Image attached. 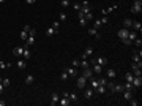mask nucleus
Here are the masks:
<instances>
[{"mask_svg": "<svg viewBox=\"0 0 142 106\" xmlns=\"http://www.w3.org/2000/svg\"><path fill=\"white\" fill-rule=\"evenodd\" d=\"M131 13H133V14H141L142 13V0H133Z\"/></svg>", "mask_w": 142, "mask_h": 106, "instance_id": "1", "label": "nucleus"}, {"mask_svg": "<svg viewBox=\"0 0 142 106\" xmlns=\"http://www.w3.org/2000/svg\"><path fill=\"white\" fill-rule=\"evenodd\" d=\"M76 84H77V87H79V89H85L87 87V79L84 78V76H77Z\"/></svg>", "mask_w": 142, "mask_h": 106, "instance_id": "2", "label": "nucleus"}, {"mask_svg": "<svg viewBox=\"0 0 142 106\" xmlns=\"http://www.w3.org/2000/svg\"><path fill=\"white\" fill-rule=\"evenodd\" d=\"M93 74H95V73H93V70L89 67V68H82V74H81V76H84L85 79H90Z\"/></svg>", "mask_w": 142, "mask_h": 106, "instance_id": "3", "label": "nucleus"}, {"mask_svg": "<svg viewBox=\"0 0 142 106\" xmlns=\"http://www.w3.org/2000/svg\"><path fill=\"white\" fill-rule=\"evenodd\" d=\"M59 105H60V106H70V105H71V100H70V97H68V95H63V97H60V100H59Z\"/></svg>", "mask_w": 142, "mask_h": 106, "instance_id": "4", "label": "nucleus"}, {"mask_svg": "<svg viewBox=\"0 0 142 106\" xmlns=\"http://www.w3.org/2000/svg\"><path fill=\"white\" fill-rule=\"evenodd\" d=\"M92 62H95V64H98V65H101V67H104V65L107 64V59L104 57V55H100V57H96V59H93Z\"/></svg>", "mask_w": 142, "mask_h": 106, "instance_id": "5", "label": "nucleus"}, {"mask_svg": "<svg viewBox=\"0 0 142 106\" xmlns=\"http://www.w3.org/2000/svg\"><path fill=\"white\" fill-rule=\"evenodd\" d=\"M128 33H130V29H125V27L120 29V30L117 32V35H118V38H120V40L122 38H128Z\"/></svg>", "mask_w": 142, "mask_h": 106, "instance_id": "6", "label": "nucleus"}, {"mask_svg": "<svg viewBox=\"0 0 142 106\" xmlns=\"http://www.w3.org/2000/svg\"><path fill=\"white\" fill-rule=\"evenodd\" d=\"M90 64L93 65L92 70H93L95 74H101V71H103V67H101V65H98V64H95V62H90Z\"/></svg>", "mask_w": 142, "mask_h": 106, "instance_id": "7", "label": "nucleus"}, {"mask_svg": "<svg viewBox=\"0 0 142 106\" xmlns=\"http://www.w3.org/2000/svg\"><path fill=\"white\" fill-rule=\"evenodd\" d=\"M59 100H60V95L57 94V92H54L52 95H51V105H59Z\"/></svg>", "mask_w": 142, "mask_h": 106, "instance_id": "8", "label": "nucleus"}, {"mask_svg": "<svg viewBox=\"0 0 142 106\" xmlns=\"http://www.w3.org/2000/svg\"><path fill=\"white\" fill-rule=\"evenodd\" d=\"M22 52H24L22 46H16V48L13 49V55H16V57H22Z\"/></svg>", "mask_w": 142, "mask_h": 106, "instance_id": "9", "label": "nucleus"}, {"mask_svg": "<svg viewBox=\"0 0 142 106\" xmlns=\"http://www.w3.org/2000/svg\"><path fill=\"white\" fill-rule=\"evenodd\" d=\"M131 68H133V74H134V76H142V70H141V67H137L136 64H133V65H131Z\"/></svg>", "mask_w": 142, "mask_h": 106, "instance_id": "10", "label": "nucleus"}, {"mask_svg": "<svg viewBox=\"0 0 142 106\" xmlns=\"http://www.w3.org/2000/svg\"><path fill=\"white\" fill-rule=\"evenodd\" d=\"M125 89H123V84H114V87H112V92L114 94H122Z\"/></svg>", "mask_w": 142, "mask_h": 106, "instance_id": "11", "label": "nucleus"}, {"mask_svg": "<svg viewBox=\"0 0 142 106\" xmlns=\"http://www.w3.org/2000/svg\"><path fill=\"white\" fill-rule=\"evenodd\" d=\"M98 85H100V82H98V78H95V76H92V78H90V89H96Z\"/></svg>", "mask_w": 142, "mask_h": 106, "instance_id": "12", "label": "nucleus"}, {"mask_svg": "<svg viewBox=\"0 0 142 106\" xmlns=\"http://www.w3.org/2000/svg\"><path fill=\"white\" fill-rule=\"evenodd\" d=\"M106 76H107V79H114L117 76V71L114 70V68H109V70L106 71Z\"/></svg>", "mask_w": 142, "mask_h": 106, "instance_id": "13", "label": "nucleus"}, {"mask_svg": "<svg viewBox=\"0 0 142 106\" xmlns=\"http://www.w3.org/2000/svg\"><path fill=\"white\" fill-rule=\"evenodd\" d=\"M33 43H35V36L29 35V36H27V40H25V48H30V46H33Z\"/></svg>", "mask_w": 142, "mask_h": 106, "instance_id": "14", "label": "nucleus"}, {"mask_svg": "<svg viewBox=\"0 0 142 106\" xmlns=\"http://www.w3.org/2000/svg\"><path fill=\"white\" fill-rule=\"evenodd\" d=\"M106 90H107V89H106V85H98V87L96 89H95V90L93 92H96V94H100V95H103V94H106Z\"/></svg>", "mask_w": 142, "mask_h": 106, "instance_id": "15", "label": "nucleus"}, {"mask_svg": "<svg viewBox=\"0 0 142 106\" xmlns=\"http://www.w3.org/2000/svg\"><path fill=\"white\" fill-rule=\"evenodd\" d=\"M84 97H85L87 98V100H90V98H92L93 97V89H85V92H84Z\"/></svg>", "mask_w": 142, "mask_h": 106, "instance_id": "16", "label": "nucleus"}, {"mask_svg": "<svg viewBox=\"0 0 142 106\" xmlns=\"http://www.w3.org/2000/svg\"><path fill=\"white\" fill-rule=\"evenodd\" d=\"M122 94H123V98H125L126 101L130 100V98H133V90H123Z\"/></svg>", "mask_w": 142, "mask_h": 106, "instance_id": "17", "label": "nucleus"}, {"mask_svg": "<svg viewBox=\"0 0 142 106\" xmlns=\"http://www.w3.org/2000/svg\"><path fill=\"white\" fill-rule=\"evenodd\" d=\"M92 54H93V48H90V46H89V48H87L85 51H84V54H82V59H87L89 55H92Z\"/></svg>", "mask_w": 142, "mask_h": 106, "instance_id": "18", "label": "nucleus"}, {"mask_svg": "<svg viewBox=\"0 0 142 106\" xmlns=\"http://www.w3.org/2000/svg\"><path fill=\"white\" fill-rule=\"evenodd\" d=\"M131 27H133V30H139L141 32V29H142V24H141V22L139 21H133V25H131Z\"/></svg>", "mask_w": 142, "mask_h": 106, "instance_id": "19", "label": "nucleus"}, {"mask_svg": "<svg viewBox=\"0 0 142 106\" xmlns=\"http://www.w3.org/2000/svg\"><path fill=\"white\" fill-rule=\"evenodd\" d=\"M22 57L25 59V60H29V59L32 57V52L29 51V48H24V52H22Z\"/></svg>", "mask_w": 142, "mask_h": 106, "instance_id": "20", "label": "nucleus"}, {"mask_svg": "<svg viewBox=\"0 0 142 106\" xmlns=\"http://www.w3.org/2000/svg\"><path fill=\"white\" fill-rule=\"evenodd\" d=\"M16 65H18V68H19V70H24V68H25V59H21V60H18V62H16Z\"/></svg>", "mask_w": 142, "mask_h": 106, "instance_id": "21", "label": "nucleus"}, {"mask_svg": "<svg viewBox=\"0 0 142 106\" xmlns=\"http://www.w3.org/2000/svg\"><path fill=\"white\" fill-rule=\"evenodd\" d=\"M123 25H125V29H131V25H133V19L126 18V19L123 21Z\"/></svg>", "mask_w": 142, "mask_h": 106, "instance_id": "22", "label": "nucleus"}, {"mask_svg": "<svg viewBox=\"0 0 142 106\" xmlns=\"http://www.w3.org/2000/svg\"><path fill=\"white\" fill-rule=\"evenodd\" d=\"M33 81H35V78H33V74H27V76H25V84H27V85L33 84Z\"/></svg>", "mask_w": 142, "mask_h": 106, "instance_id": "23", "label": "nucleus"}, {"mask_svg": "<svg viewBox=\"0 0 142 106\" xmlns=\"http://www.w3.org/2000/svg\"><path fill=\"white\" fill-rule=\"evenodd\" d=\"M57 33H59V30H55V29H52V27H49L46 30V35L47 36H52V35H57Z\"/></svg>", "mask_w": 142, "mask_h": 106, "instance_id": "24", "label": "nucleus"}, {"mask_svg": "<svg viewBox=\"0 0 142 106\" xmlns=\"http://www.w3.org/2000/svg\"><path fill=\"white\" fill-rule=\"evenodd\" d=\"M89 35H93V36H96V38H101V36H100V33H98V30H96L95 27L89 29Z\"/></svg>", "mask_w": 142, "mask_h": 106, "instance_id": "25", "label": "nucleus"}, {"mask_svg": "<svg viewBox=\"0 0 142 106\" xmlns=\"http://www.w3.org/2000/svg\"><path fill=\"white\" fill-rule=\"evenodd\" d=\"M101 25H103V24H101V19H93V27L96 29V30H100Z\"/></svg>", "mask_w": 142, "mask_h": 106, "instance_id": "26", "label": "nucleus"}, {"mask_svg": "<svg viewBox=\"0 0 142 106\" xmlns=\"http://www.w3.org/2000/svg\"><path fill=\"white\" fill-rule=\"evenodd\" d=\"M136 38H137V32H136V30H133V32H130V33H128V40L134 41Z\"/></svg>", "mask_w": 142, "mask_h": 106, "instance_id": "27", "label": "nucleus"}, {"mask_svg": "<svg viewBox=\"0 0 142 106\" xmlns=\"http://www.w3.org/2000/svg\"><path fill=\"white\" fill-rule=\"evenodd\" d=\"M66 73H68L70 76H76V74H77V70H76L74 67H70L68 70H66Z\"/></svg>", "mask_w": 142, "mask_h": 106, "instance_id": "28", "label": "nucleus"}, {"mask_svg": "<svg viewBox=\"0 0 142 106\" xmlns=\"http://www.w3.org/2000/svg\"><path fill=\"white\" fill-rule=\"evenodd\" d=\"M89 67H90V64L87 62V59H82L81 60V68H89Z\"/></svg>", "mask_w": 142, "mask_h": 106, "instance_id": "29", "label": "nucleus"}, {"mask_svg": "<svg viewBox=\"0 0 142 106\" xmlns=\"http://www.w3.org/2000/svg\"><path fill=\"white\" fill-rule=\"evenodd\" d=\"M84 18H85L87 21H93L95 16H93V13H92V11H89V13H85V16H84Z\"/></svg>", "mask_w": 142, "mask_h": 106, "instance_id": "30", "label": "nucleus"}, {"mask_svg": "<svg viewBox=\"0 0 142 106\" xmlns=\"http://www.w3.org/2000/svg\"><path fill=\"white\" fill-rule=\"evenodd\" d=\"M123 89H125V90H133V84H131V82H128L126 81V84H123Z\"/></svg>", "mask_w": 142, "mask_h": 106, "instance_id": "31", "label": "nucleus"}, {"mask_svg": "<svg viewBox=\"0 0 142 106\" xmlns=\"http://www.w3.org/2000/svg\"><path fill=\"white\" fill-rule=\"evenodd\" d=\"M133 78H134V74H133V73H126V74H125V79H126L128 82H131V81H133Z\"/></svg>", "mask_w": 142, "mask_h": 106, "instance_id": "32", "label": "nucleus"}, {"mask_svg": "<svg viewBox=\"0 0 142 106\" xmlns=\"http://www.w3.org/2000/svg\"><path fill=\"white\" fill-rule=\"evenodd\" d=\"M2 84L5 85V87H10V84H11V81H10L8 78H3V79H2Z\"/></svg>", "mask_w": 142, "mask_h": 106, "instance_id": "33", "label": "nucleus"}, {"mask_svg": "<svg viewBox=\"0 0 142 106\" xmlns=\"http://www.w3.org/2000/svg\"><path fill=\"white\" fill-rule=\"evenodd\" d=\"M107 81H109L107 78H98V82H100L101 85H106V84H107Z\"/></svg>", "mask_w": 142, "mask_h": 106, "instance_id": "34", "label": "nucleus"}, {"mask_svg": "<svg viewBox=\"0 0 142 106\" xmlns=\"http://www.w3.org/2000/svg\"><path fill=\"white\" fill-rule=\"evenodd\" d=\"M128 101H130V105H131V106H137V105H139V101H137L134 97H133V98H130Z\"/></svg>", "mask_w": 142, "mask_h": 106, "instance_id": "35", "label": "nucleus"}, {"mask_svg": "<svg viewBox=\"0 0 142 106\" xmlns=\"http://www.w3.org/2000/svg\"><path fill=\"white\" fill-rule=\"evenodd\" d=\"M71 67H74V68H77V67H81V62L77 60V59H74L73 62H71Z\"/></svg>", "mask_w": 142, "mask_h": 106, "instance_id": "36", "label": "nucleus"}, {"mask_svg": "<svg viewBox=\"0 0 142 106\" xmlns=\"http://www.w3.org/2000/svg\"><path fill=\"white\" fill-rule=\"evenodd\" d=\"M52 29H55V30H60V22L59 21H55V22H52V25H51Z\"/></svg>", "mask_w": 142, "mask_h": 106, "instance_id": "37", "label": "nucleus"}, {"mask_svg": "<svg viewBox=\"0 0 142 106\" xmlns=\"http://www.w3.org/2000/svg\"><path fill=\"white\" fill-rule=\"evenodd\" d=\"M122 43H123V44H126V46H131V44H133V41H131V40H128V38H122Z\"/></svg>", "mask_w": 142, "mask_h": 106, "instance_id": "38", "label": "nucleus"}, {"mask_svg": "<svg viewBox=\"0 0 142 106\" xmlns=\"http://www.w3.org/2000/svg\"><path fill=\"white\" fill-rule=\"evenodd\" d=\"M27 36H29V32L22 30V32H21V40H24V41H25V40H27Z\"/></svg>", "mask_w": 142, "mask_h": 106, "instance_id": "39", "label": "nucleus"}, {"mask_svg": "<svg viewBox=\"0 0 142 106\" xmlns=\"http://www.w3.org/2000/svg\"><path fill=\"white\" fill-rule=\"evenodd\" d=\"M133 43H134V44L137 46V48H141V46H142V40H141V38H136V40H134Z\"/></svg>", "mask_w": 142, "mask_h": 106, "instance_id": "40", "label": "nucleus"}, {"mask_svg": "<svg viewBox=\"0 0 142 106\" xmlns=\"http://www.w3.org/2000/svg\"><path fill=\"white\" fill-rule=\"evenodd\" d=\"M68 97H70V100H71V101H77V95H76V94H70Z\"/></svg>", "mask_w": 142, "mask_h": 106, "instance_id": "41", "label": "nucleus"}, {"mask_svg": "<svg viewBox=\"0 0 142 106\" xmlns=\"http://www.w3.org/2000/svg\"><path fill=\"white\" fill-rule=\"evenodd\" d=\"M68 76H70L68 73H66V71H63V73H62V76H60V78H62V81H66V79H68Z\"/></svg>", "mask_w": 142, "mask_h": 106, "instance_id": "42", "label": "nucleus"}, {"mask_svg": "<svg viewBox=\"0 0 142 106\" xmlns=\"http://www.w3.org/2000/svg\"><path fill=\"white\" fill-rule=\"evenodd\" d=\"M87 22H89V21H87L85 18H81V19H79V24H81V25H87Z\"/></svg>", "mask_w": 142, "mask_h": 106, "instance_id": "43", "label": "nucleus"}, {"mask_svg": "<svg viewBox=\"0 0 142 106\" xmlns=\"http://www.w3.org/2000/svg\"><path fill=\"white\" fill-rule=\"evenodd\" d=\"M62 6H63V8L70 6V0H62Z\"/></svg>", "mask_w": 142, "mask_h": 106, "instance_id": "44", "label": "nucleus"}, {"mask_svg": "<svg viewBox=\"0 0 142 106\" xmlns=\"http://www.w3.org/2000/svg\"><path fill=\"white\" fill-rule=\"evenodd\" d=\"M73 8L76 10V11H79V10L82 8V6H81V3H74V5H73Z\"/></svg>", "mask_w": 142, "mask_h": 106, "instance_id": "45", "label": "nucleus"}, {"mask_svg": "<svg viewBox=\"0 0 142 106\" xmlns=\"http://www.w3.org/2000/svg\"><path fill=\"white\" fill-rule=\"evenodd\" d=\"M101 24H107V16H103V18H101Z\"/></svg>", "mask_w": 142, "mask_h": 106, "instance_id": "46", "label": "nucleus"}, {"mask_svg": "<svg viewBox=\"0 0 142 106\" xmlns=\"http://www.w3.org/2000/svg\"><path fill=\"white\" fill-rule=\"evenodd\" d=\"M65 19H66V14H65V13H62V14H60V21H65Z\"/></svg>", "mask_w": 142, "mask_h": 106, "instance_id": "47", "label": "nucleus"}, {"mask_svg": "<svg viewBox=\"0 0 142 106\" xmlns=\"http://www.w3.org/2000/svg\"><path fill=\"white\" fill-rule=\"evenodd\" d=\"M29 35H32V36H35V29H30V30H29Z\"/></svg>", "mask_w": 142, "mask_h": 106, "instance_id": "48", "label": "nucleus"}, {"mask_svg": "<svg viewBox=\"0 0 142 106\" xmlns=\"http://www.w3.org/2000/svg\"><path fill=\"white\" fill-rule=\"evenodd\" d=\"M109 14V13H107V10H103V11H101V16H107Z\"/></svg>", "mask_w": 142, "mask_h": 106, "instance_id": "49", "label": "nucleus"}, {"mask_svg": "<svg viewBox=\"0 0 142 106\" xmlns=\"http://www.w3.org/2000/svg\"><path fill=\"white\" fill-rule=\"evenodd\" d=\"M3 89H5V85L2 84V82H0V95H2V92H3Z\"/></svg>", "mask_w": 142, "mask_h": 106, "instance_id": "50", "label": "nucleus"}, {"mask_svg": "<svg viewBox=\"0 0 142 106\" xmlns=\"http://www.w3.org/2000/svg\"><path fill=\"white\" fill-rule=\"evenodd\" d=\"M25 2H27V3H29V5H33V3H35V2H36V0H25Z\"/></svg>", "mask_w": 142, "mask_h": 106, "instance_id": "51", "label": "nucleus"}, {"mask_svg": "<svg viewBox=\"0 0 142 106\" xmlns=\"http://www.w3.org/2000/svg\"><path fill=\"white\" fill-rule=\"evenodd\" d=\"M30 29H32V27H30V25H24V30H25V32H29Z\"/></svg>", "mask_w": 142, "mask_h": 106, "instance_id": "52", "label": "nucleus"}, {"mask_svg": "<svg viewBox=\"0 0 142 106\" xmlns=\"http://www.w3.org/2000/svg\"><path fill=\"white\" fill-rule=\"evenodd\" d=\"M0 68H6V64H5V62H0Z\"/></svg>", "mask_w": 142, "mask_h": 106, "instance_id": "53", "label": "nucleus"}, {"mask_svg": "<svg viewBox=\"0 0 142 106\" xmlns=\"http://www.w3.org/2000/svg\"><path fill=\"white\" fill-rule=\"evenodd\" d=\"M6 105V101H3V100H0V106H5Z\"/></svg>", "mask_w": 142, "mask_h": 106, "instance_id": "54", "label": "nucleus"}, {"mask_svg": "<svg viewBox=\"0 0 142 106\" xmlns=\"http://www.w3.org/2000/svg\"><path fill=\"white\" fill-rule=\"evenodd\" d=\"M6 2V0H0V3H5Z\"/></svg>", "mask_w": 142, "mask_h": 106, "instance_id": "55", "label": "nucleus"}]
</instances>
